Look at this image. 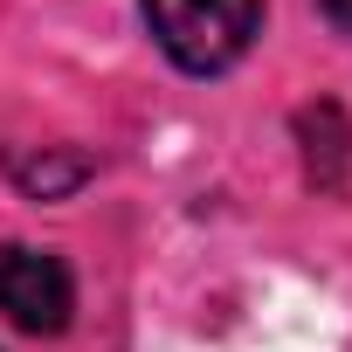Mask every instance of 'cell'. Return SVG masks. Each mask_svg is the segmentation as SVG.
<instances>
[{
	"instance_id": "1",
	"label": "cell",
	"mask_w": 352,
	"mask_h": 352,
	"mask_svg": "<svg viewBox=\"0 0 352 352\" xmlns=\"http://www.w3.org/2000/svg\"><path fill=\"white\" fill-rule=\"evenodd\" d=\"M152 42L187 76H221L249 56L263 28V0H138Z\"/></svg>"
},
{
	"instance_id": "2",
	"label": "cell",
	"mask_w": 352,
	"mask_h": 352,
	"mask_svg": "<svg viewBox=\"0 0 352 352\" xmlns=\"http://www.w3.org/2000/svg\"><path fill=\"white\" fill-rule=\"evenodd\" d=\"M0 311L21 331H63L76 311V283H69L63 256L28 249V242H0Z\"/></svg>"
},
{
	"instance_id": "4",
	"label": "cell",
	"mask_w": 352,
	"mask_h": 352,
	"mask_svg": "<svg viewBox=\"0 0 352 352\" xmlns=\"http://www.w3.org/2000/svg\"><path fill=\"white\" fill-rule=\"evenodd\" d=\"M318 8H324V14L338 21V28H352V0H318Z\"/></svg>"
},
{
	"instance_id": "3",
	"label": "cell",
	"mask_w": 352,
	"mask_h": 352,
	"mask_svg": "<svg viewBox=\"0 0 352 352\" xmlns=\"http://www.w3.org/2000/svg\"><path fill=\"white\" fill-rule=\"evenodd\" d=\"M14 180L28 187V194H42V201H56V194H69V187H83L90 180V159H14Z\"/></svg>"
}]
</instances>
